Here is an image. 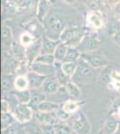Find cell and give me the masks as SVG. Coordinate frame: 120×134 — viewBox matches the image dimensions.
I'll use <instances>...</instances> for the list:
<instances>
[{"label": "cell", "mask_w": 120, "mask_h": 134, "mask_svg": "<svg viewBox=\"0 0 120 134\" xmlns=\"http://www.w3.org/2000/svg\"><path fill=\"white\" fill-rule=\"evenodd\" d=\"M111 85L114 86L116 90L120 91V72H112L111 73Z\"/></svg>", "instance_id": "cell-36"}, {"label": "cell", "mask_w": 120, "mask_h": 134, "mask_svg": "<svg viewBox=\"0 0 120 134\" xmlns=\"http://www.w3.org/2000/svg\"><path fill=\"white\" fill-rule=\"evenodd\" d=\"M10 50L12 55L15 59H17L20 62H26V47L23 46L20 42H13L12 46L10 47Z\"/></svg>", "instance_id": "cell-12"}, {"label": "cell", "mask_w": 120, "mask_h": 134, "mask_svg": "<svg viewBox=\"0 0 120 134\" xmlns=\"http://www.w3.org/2000/svg\"><path fill=\"white\" fill-rule=\"evenodd\" d=\"M113 134H120V122H118V125H117V128L115 131V132Z\"/></svg>", "instance_id": "cell-46"}, {"label": "cell", "mask_w": 120, "mask_h": 134, "mask_svg": "<svg viewBox=\"0 0 120 134\" xmlns=\"http://www.w3.org/2000/svg\"><path fill=\"white\" fill-rule=\"evenodd\" d=\"M81 57L94 69L105 68V67L108 66V61L107 60V58L98 53H93V52L82 53Z\"/></svg>", "instance_id": "cell-3"}, {"label": "cell", "mask_w": 120, "mask_h": 134, "mask_svg": "<svg viewBox=\"0 0 120 134\" xmlns=\"http://www.w3.org/2000/svg\"><path fill=\"white\" fill-rule=\"evenodd\" d=\"M112 40L117 46L120 47V29L117 30L112 35Z\"/></svg>", "instance_id": "cell-43"}, {"label": "cell", "mask_w": 120, "mask_h": 134, "mask_svg": "<svg viewBox=\"0 0 120 134\" xmlns=\"http://www.w3.org/2000/svg\"><path fill=\"white\" fill-rule=\"evenodd\" d=\"M17 134H29V132L27 131V130H24V129H21L20 131H18V133Z\"/></svg>", "instance_id": "cell-45"}, {"label": "cell", "mask_w": 120, "mask_h": 134, "mask_svg": "<svg viewBox=\"0 0 120 134\" xmlns=\"http://www.w3.org/2000/svg\"><path fill=\"white\" fill-rule=\"evenodd\" d=\"M56 113V115H58V119H59L61 122H65V121H67L71 117V114H69L68 112L65 111V110L63 108V107H59Z\"/></svg>", "instance_id": "cell-37"}, {"label": "cell", "mask_w": 120, "mask_h": 134, "mask_svg": "<svg viewBox=\"0 0 120 134\" xmlns=\"http://www.w3.org/2000/svg\"><path fill=\"white\" fill-rule=\"evenodd\" d=\"M108 2L110 5H117L118 3H120V0H108Z\"/></svg>", "instance_id": "cell-44"}, {"label": "cell", "mask_w": 120, "mask_h": 134, "mask_svg": "<svg viewBox=\"0 0 120 134\" xmlns=\"http://www.w3.org/2000/svg\"><path fill=\"white\" fill-rule=\"evenodd\" d=\"M59 40H52L50 38H45L42 40V46H41L40 54H53L55 52L56 47L59 44Z\"/></svg>", "instance_id": "cell-13"}, {"label": "cell", "mask_w": 120, "mask_h": 134, "mask_svg": "<svg viewBox=\"0 0 120 134\" xmlns=\"http://www.w3.org/2000/svg\"><path fill=\"white\" fill-rule=\"evenodd\" d=\"M45 100H47L46 94L42 90L40 91L38 90H32V99H30V102L29 104L30 107H37L41 102Z\"/></svg>", "instance_id": "cell-21"}, {"label": "cell", "mask_w": 120, "mask_h": 134, "mask_svg": "<svg viewBox=\"0 0 120 134\" xmlns=\"http://www.w3.org/2000/svg\"><path fill=\"white\" fill-rule=\"evenodd\" d=\"M64 1H65L66 3H69V4H72L75 2V0H64Z\"/></svg>", "instance_id": "cell-47"}, {"label": "cell", "mask_w": 120, "mask_h": 134, "mask_svg": "<svg viewBox=\"0 0 120 134\" xmlns=\"http://www.w3.org/2000/svg\"><path fill=\"white\" fill-rule=\"evenodd\" d=\"M22 128L19 126L17 124H14L13 125H11L10 127H8L7 129H6L5 131H3L5 134H17L18 131H20Z\"/></svg>", "instance_id": "cell-38"}, {"label": "cell", "mask_w": 120, "mask_h": 134, "mask_svg": "<svg viewBox=\"0 0 120 134\" xmlns=\"http://www.w3.org/2000/svg\"><path fill=\"white\" fill-rule=\"evenodd\" d=\"M14 95L19 103L30 104L32 99V90H30L29 88L24 90H16Z\"/></svg>", "instance_id": "cell-28"}, {"label": "cell", "mask_w": 120, "mask_h": 134, "mask_svg": "<svg viewBox=\"0 0 120 134\" xmlns=\"http://www.w3.org/2000/svg\"><path fill=\"white\" fill-rule=\"evenodd\" d=\"M59 105L56 103H54L52 101L45 100L41 102L38 107H36V111L40 112H46V113H50V112H56L59 108Z\"/></svg>", "instance_id": "cell-22"}, {"label": "cell", "mask_w": 120, "mask_h": 134, "mask_svg": "<svg viewBox=\"0 0 120 134\" xmlns=\"http://www.w3.org/2000/svg\"><path fill=\"white\" fill-rule=\"evenodd\" d=\"M17 122V120L14 115V114L10 113V112H6V113H2L1 115V129L2 131H5L11 125L14 124Z\"/></svg>", "instance_id": "cell-23"}, {"label": "cell", "mask_w": 120, "mask_h": 134, "mask_svg": "<svg viewBox=\"0 0 120 134\" xmlns=\"http://www.w3.org/2000/svg\"><path fill=\"white\" fill-rule=\"evenodd\" d=\"M10 109V105L6 99H2L1 101V112L2 113H6V112H9Z\"/></svg>", "instance_id": "cell-41"}, {"label": "cell", "mask_w": 120, "mask_h": 134, "mask_svg": "<svg viewBox=\"0 0 120 134\" xmlns=\"http://www.w3.org/2000/svg\"><path fill=\"white\" fill-rule=\"evenodd\" d=\"M41 128L44 134H56L55 126L53 125H42Z\"/></svg>", "instance_id": "cell-40"}, {"label": "cell", "mask_w": 120, "mask_h": 134, "mask_svg": "<svg viewBox=\"0 0 120 134\" xmlns=\"http://www.w3.org/2000/svg\"><path fill=\"white\" fill-rule=\"evenodd\" d=\"M1 41L3 47H7L10 49L11 46L13 44V34L12 31L9 27L6 25H3L2 27V31H1Z\"/></svg>", "instance_id": "cell-17"}, {"label": "cell", "mask_w": 120, "mask_h": 134, "mask_svg": "<svg viewBox=\"0 0 120 134\" xmlns=\"http://www.w3.org/2000/svg\"><path fill=\"white\" fill-rule=\"evenodd\" d=\"M30 87L27 75H16L14 79V88L16 90H28Z\"/></svg>", "instance_id": "cell-26"}, {"label": "cell", "mask_w": 120, "mask_h": 134, "mask_svg": "<svg viewBox=\"0 0 120 134\" xmlns=\"http://www.w3.org/2000/svg\"><path fill=\"white\" fill-rule=\"evenodd\" d=\"M55 62L56 59L53 54H40L34 61V63H41L47 64H54Z\"/></svg>", "instance_id": "cell-32"}, {"label": "cell", "mask_w": 120, "mask_h": 134, "mask_svg": "<svg viewBox=\"0 0 120 134\" xmlns=\"http://www.w3.org/2000/svg\"><path fill=\"white\" fill-rule=\"evenodd\" d=\"M21 63L22 62L15 59L13 55L8 57L4 63V71L6 73H15Z\"/></svg>", "instance_id": "cell-18"}, {"label": "cell", "mask_w": 120, "mask_h": 134, "mask_svg": "<svg viewBox=\"0 0 120 134\" xmlns=\"http://www.w3.org/2000/svg\"><path fill=\"white\" fill-rule=\"evenodd\" d=\"M41 46H42V40H35L30 46L26 47V62L29 67L30 64H33L37 57L40 54Z\"/></svg>", "instance_id": "cell-8"}, {"label": "cell", "mask_w": 120, "mask_h": 134, "mask_svg": "<svg viewBox=\"0 0 120 134\" xmlns=\"http://www.w3.org/2000/svg\"><path fill=\"white\" fill-rule=\"evenodd\" d=\"M61 85L59 81H58V79L56 76H50L47 77L45 82L43 83V86L41 87V90L45 93V94H55L58 91V90L60 88Z\"/></svg>", "instance_id": "cell-10"}, {"label": "cell", "mask_w": 120, "mask_h": 134, "mask_svg": "<svg viewBox=\"0 0 120 134\" xmlns=\"http://www.w3.org/2000/svg\"><path fill=\"white\" fill-rule=\"evenodd\" d=\"M52 3L50 0H39L38 7H37V17L39 21H43L49 12Z\"/></svg>", "instance_id": "cell-15"}, {"label": "cell", "mask_w": 120, "mask_h": 134, "mask_svg": "<svg viewBox=\"0 0 120 134\" xmlns=\"http://www.w3.org/2000/svg\"><path fill=\"white\" fill-rule=\"evenodd\" d=\"M47 23L49 31L52 33L56 34L58 36V38H59L60 34L65 30V23L62 21V19L56 15H51L48 19Z\"/></svg>", "instance_id": "cell-9"}, {"label": "cell", "mask_w": 120, "mask_h": 134, "mask_svg": "<svg viewBox=\"0 0 120 134\" xmlns=\"http://www.w3.org/2000/svg\"><path fill=\"white\" fill-rule=\"evenodd\" d=\"M117 125H118V122L115 118H108L98 134H113L116 130H117Z\"/></svg>", "instance_id": "cell-20"}, {"label": "cell", "mask_w": 120, "mask_h": 134, "mask_svg": "<svg viewBox=\"0 0 120 134\" xmlns=\"http://www.w3.org/2000/svg\"><path fill=\"white\" fill-rule=\"evenodd\" d=\"M73 131L76 134H90L91 131V125L89 119L84 114L79 111L76 118L73 122Z\"/></svg>", "instance_id": "cell-1"}, {"label": "cell", "mask_w": 120, "mask_h": 134, "mask_svg": "<svg viewBox=\"0 0 120 134\" xmlns=\"http://www.w3.org/2000/svg\"><path fill=\"white\" fill-rule=\"evenodd\" d=\"M14 73H6L4 72L2 76V88L4 91L6 90H11L14 88Z\"/></svg>", "instance_id": "cell-24"}, {"label": "cell", "mask_w": 120, "mask_h": 134, "mask_svg": "<svg viewBox=\"0 0 120 134\" xmlns=\"http://www.w3.org/2000/svg\"><path fill=\"white\" fill-rule=\"evenodd\" d=\"M29 68L32 71H33V72L46 77L54 76L56 73L55 64H41V63H33V64H30Z\"/></svg>", "instance_id": "cell-7"}, {"label": "cell", "mask_w": 120, "mask_h": 134, "mask_svg": "<svg viewBox=\"0 0 120 134\" xmlns=\"http://www.w3.org/2000/svg\"><path fill=\"white\" fill-rule=\"evenodd\" d=\"M65 88L67 91V94H68L69 96L73 97V98H79V97L81 96V94H82L81 90H80V88L78 87V85L72 81H68V82L65 84Z\"/></svg>", "instance_id": "cell-30"}, {"label": "cell", "mask_w": 120, "mask_h": 134, "mask_svg": "<svg viewBox=\"0 0 120 134\" xmlns=\"http://www.w3.org/2000/svg\"><path fill=\"white\" fill-rule=\"evenodd\" d=\"M111 73L112 72H110L109 69L106 68V67L103 69V72L100 74V80H101L102 83L105 85L111 84Z\"/></svg>", "instance_id": "cell-35"}, {"label": "cell", "mask_w": 120, "mask_h": 134, "mask_svg": "<svg viewBox=\"0 0 120 134\" xmlns=\"http://www.w3.org/2000/svg\"><path fill=\"white\" fill-rule=\"evenodd\" d=\"M100 45V40L98 38L96 35H89L85 36L78 46V49L80 50L81 54L87 53V52H93L95 51Z\"/></svg>", "instance_id": "cell-4"}, {"label": "cell", "mask_w": 120, "mask_h": 134, "mask_svg": "<svg viewBox=\"0 0 120 134\" xmlns=\"http://www.w3.org/2000/svg\"><path fill=\"white\" fill-rule=\"evenodd\" d=\"M82 30L78 27H71V28H65V30L62 31V33L59 36V40L61 42L67 44L71 40L75 38V36L78 32H80Z\"/></svg>", "instance_id": "cell-16"}, {"label": "cell", "mask_w": 120, "mask_h": 134, "mask_svg": "<svg viewBox=\"0 0 120 134\" xmlns=\"http://www.w3.org/2000/svg\"><path fill=\"white\" fill-rule=\"evenodd\" d=\"M88 23L95 29H100L103 27L104 19L101 13L99 11H91L88 15Z\"/></svg>", "instance_id": "cell-14"}, {"label": "cell", "mask_w": 120, "mask_h": 134, "mask_svg": "<svg viewBox=\"0 0 120 134\" xmlns=\"http://www.w3.org/2000/svg\"><path fill=\"white\" fill-rule=\"evenodd\" d=\"M13 114L16 118L17 122L24 124V122H28L32 120V116H33V110L29 104L18 103Z\"/></svg>", "instance_id": "cell-2"}, {"label": "cell", "mask_w": 120, "mask_h": 134, "mask_svg": "<svg viewBox=\"0 0 120 134\" xmlns=\"http://www.w3.org/2000/svg\"><path fill=\"white\" fill-rule=\"evenodd\" d=\"M63 71L68 75L69 77L72 78L75 74L76 70H77V62H63L62 63Z\"/></svg>", "instance_id": "cell-31"}, {"label": "cell", "mask_w": 120, "mask_h": 134, "mask_svg": "<svg viewBox=\"0 0 120 134\" xmlns=\"http://www.w3.org/2000/svg\"><path fill=\"white\" fill-rule=\"evenodd\" d=\"M27 78L29 81V85L32 90H39L43 86V83L45 82L47 77L40 75L33 71L30 70L29 72L27 73Z\"/></svg>", "instance_id": "cell-11"}, {"label": "cell", "mask_w": 120, "mask_h": 134, "mask_svg": "<svg viewBox=\"0 0 120 134\" xmlns=\"http://www.w3.org/2000/svg\"><path fill=\"white\" fill-rule=\"evenodd\" d=\"M55 131L56 134H72L73 128L65 124V122H60L59 124L55 125Z\"/></svg>", "instance_id": "cell-33"}, {"label": "cell", "mask_w": 120, "mask_h": 134, "mask_svg": "<svg viewBox=\"0 0 120 134\" xmlns=\"http://www.w3.org/2000/svg\"><path fill=\"white\" fill-rule=\"evenodd\" d=\"M34 116H35L36 120L42 125H53V126H55L61 122L56 115V112L46 113V112L37 111Z\"/></svg>", "instance_id": "cell-6"}, {"label": "cell", "mask_w": 120, "mask_h": 134, "mask_svg": "<svg viewBox=\"0 0 120 134\" xmlns=\"http://www.w3.org/2000/svg\"><path fill=\"white\" fill-rule=\"evenodd\" d=\"M84 104V102H81V101H77V100H65V102L63 105V108H64L65 111L68 112L69 114H74L77 111L78 109L82 107Z\"/></svg>", "instance_id": "cell-27"}, {"label": "cell", "mask_w": 120, "mask_h": 134, "mask_svg": "<svg viewBox=\"0 0 120 134\" xmlns=\"http://www.w3.org/2000/svg\"><path fill=\"white\" fill-rule=\"evenodd\" d=\"M81 57V52L77 47H69L64 62H77Z\"/></svg>", "instance_id": "cell-29"}, {"label": "cell", "mask_w": 120, "mask_h": 134, "mask_svg": "<svg viewBox=\"0 0 120 134\" xmlns=\"http://www.w3.org/2000/svg\"><path fill=\"white\" fill-rule=\"evenodd\" d=\"M35 40H34L33 36L32 34L28 33V32H25V33H22L20 36V43L23 46H24L25 47L30 46L32 44Z\"/></svg>", "instance_id": "cell-34"}, {"label": "cell", "mask_w": 120, "mask_h": 134, "mask_svg": "<svg viewBox=\"0 0 120 134\" xmlns=\"http://www.w3.org/2000/svg\"><path fill=\"white\" fill-rule=\"evenodd\" d=\"M94 70L92 66H91L85 60L81 57L77 61V70L74 77L78 79H87L94 74Z\"/></svg>", "instance_id": "cell-5"}, {"label": "cell", "mask_w": 120, "mask_h": 134, "mask_svg": "<svg viewBox=\"0 0 120 134\" xmlns=\"http://www.w3.org/2000/svg\"><path fill=\"white\" fill-rule=\"evenodd\" d=\"M62 63L61 62H55V66H56V73L55 76L58 79V81H59L61 86H65L68 81H71V78L63 71L62 67Z\"/></svg>", "instance_id": "cell-19"}, {"label": "cell", "mask_w": 120, "mask_h": 134, "mask_svg": "<svg viewBox=\"0 0 120 134\" xmlns=\"http://www.w3.org/2000/svg\"><path fill=\"white\" fill-rule=\"evenodd\" d=\"M27 131L29 132V134H44L43 133L42 128L36 125H30V126L26 128Z\"/></svg>", "instance_id": "cell-39"}, {"label": "cell", "mask_w": 120, "mask_h": 134, "mask_svg": "<svg viewBox=\"0 0 120 134\" xmlns=\"http://www.w3.org/2000/svg\"><path fill=\"white\" fill-rule=\"evenodd\" d=\"M89 6H90L91 11H99L100 1L99 0H91L89 3Z\"/></svg>", "instance_id": "cell-42"}, {"label": "cell", "mask_w": 120, "mask_h": 134, "mask_svg": "<svg viewBox=\"0 0 120 134\" xmlns=\"http://www.w3.org/2000/svg\"><path fill=\"white\" fill-rule=\"evenodd\" d=\"M67 48H68V46H67L65 43L63 42H59V44L56 47L55 52H54V57H55V59L56 62H61L63 63L65 61V55H66V52H67Z\"/></svg>", "instance_id": "cell-25"}]
</instances>
